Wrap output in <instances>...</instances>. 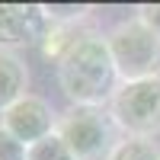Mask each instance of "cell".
I'll use <instances>...</instances> for the list:
<instances>
[{"label":"cell","mask_w":160,"mask_h":160,"mask_svg":"<svg viewBox=\"0 0 160 160\" xmlns=\"http://www.w3.org/2000/svg\"><path fill=\"white\" fill-rule=\"evenodd\" d=\"M51 32V16L45 7L32 3H0V48L16 51L45 42Z\"/></svg>","instance_id":"cell-5"},{"label":"cell","mask_w":160,"mask_h":160,"mask_svg":"<svg viewBox=\"0 0 160 160\" xmlns=\"http://www.w3.org/2000/svg\"><path fill=\"white\" fill-rule=\"evenodd\" d=\"M58 112L51 109V102L35 96V93H26L19 102H13L10 109L0 115V125H3L13 138H19L26 148H32L35 141H42L48 135L58 131Z\"/></svg>","instance_id":"cell-6"},{"label":"cell","mask_w":160,"mask_h":160,"mask_svg":"<svg viewBox=\"0 0 160 160\" xmlns=\"http://www.w3.org/2000/svg\"><path fill=\"white\" fill-rule=\"evenodd\" d=\"M138 16L151 26V32L160 38V3H144V7H138Z\"/></svg>","instance_id":"cell-11"},{"label":"cell","mask_w":160,"mask_h":160,"mask_svg":"<svg viewBox=\"0 0 160 160\" xmlns=\"http://www.w3.org/2000/svg\"><path fill=\"white\" fill-rule=\"evenodd\" d=\"M26 160H77V154L68 148V141L55 131V135L35 141L29 148V157H26Z\"/></svg>","instance_id":"cell-9"},{"label":"cell","mask_w":160,"mask_h":160,"mask_svg":"<svg viewBox=\"0 0 160 160\" xmlns=\"http://www.w3.org/2000/svg\"><path fill=\"white\" fill-rule=\"evenodd\" d=\"M118 131L128 138H154L160 131V77L128 80L106 106Z\"/></svg>","instance_id":"cell-4"},{"label":"cell","mask_w":160,"mask_h":160,"mask_svg":"<svg viewBox=\"0 0 160 160\" xmlns=\"http://www.w3.org/2000/svg\"><path fill=\"white\" fill-rule=\"evenodd\" d=\"M58 135L68 141L77 160H109L115 144L122 141V131L112 122L109 109L99 106H71L58 118Z\"/></svg>","instance_id":"cell-3"},{"label":"cell","mask_w":160,"mask_h":160,"mask_svg":"<svg viewBox=\"0 0 160 160\" xmlns=\"http://www.w3.org/2000/svg\"><path fill=\"white\" fill-rule=\"evenodd\" d=\"M26 157H29V148L0 125V160H26Z\"/></svg>","instance_id":"cell-10"},{"label":"cell","mask_w":160,"mask_h":160,"mask_svg":"<svg viewBox=\"0 0 160 160\" xmlns=\"http://www.w3.org/2000/svg\"><path fill=\"white\" fill-rule=\"evenodd\" d=\"M55 74H58V87L71 99V106L106 109L112 102L115 90L122 87L106 32L99 29H77V35L55 61Z\"/></svg>","instance_id":"cell-1"},{"label":"cell","mask_w":160,"mask_h":160,"mask_svg":"<svg viewBox=\"0 0 160 160\" xmlns=\"http://www.w3.org/2000/svg\"><path fill=\"white\" fill-rule=\"evenodd\" d=\"M109 160H160V148H157L154 138H128V135H122V141L115 144Z\"/></svg>","instance_id":"cell-8"},{"label":"cell","mask_w":160,"mask_h":160,"mask_svg":"<svg viewBox=\"0 0 160 160\" xmlns=\"http://www.w3.org/2000/svg\"><path fill=\"white\" fill-rule=\"evenodd\" d=\"M106 42H109V51H112V61L118 68L122 83L160 77V38L151 32V26L138 13L128 19H118L106 32Z\"/></svg>","instance_id":"cell-2"},{"label":"cell","mask_w":160,"mask_h":160,"mask_svg":"<svg viewBox=\"0 0 160 160\" xmlns=\"http://www.w3.org/2000/svg\"><path fill=\"white\" fill-rule=\"evenodd\" d=\"M29 90V68L16 51L0 48V115H3L13 102H19Z\"/></svg>","instance_id":"cell-7"}]
</instances>
